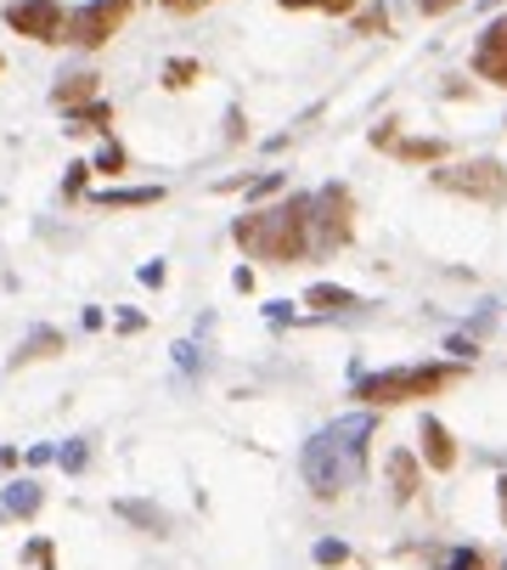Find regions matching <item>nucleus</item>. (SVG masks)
I'll use <instances>...</instances> for the list:
<instances>
[{
    "label": "nucleus",
    "mask_w": 507,
    "mask_h": 570,
    "mask_svg": "<svg viewBox=\"0 0 507 570\" xmlns=\"http://www.w3.org/2000/svg\"><path fill=\"white\" fill-rule=\"evenodd\" d=\"M418 441H423V463H429L434 474H451V469H456V447H451V430H445L440 418H423Z\"/></svg>",
    "instance_id": "obj_9"
},
{
    "label": "nucleus",
    "mask_w": 507,
    "mask_h": 570,
    "mask_svg": "<svg viewBox=\"0 0 507 570\" xmlns=\"http://www.w3.org/2000/svg\"><path fill=\"white\" fill-rule=\"evenodd\" d=\"M373 430H378L373 412H355V418H338V423H327V430H316L304 441L299 474H304V486H311V497H338V492H349L362 481Z\"/></svg>",
    "instance_id": "obj_1"
},
{
    "label": "nucleus",
    "mask_w": 507,
    "mask_h": 570,
    "mask_svg": "<svg viewBox=\"0 0 507 570\" xmlns=\"http://www.w3.org/2000/svg\"><path fill=\"white\" fill-rule=\"evenodd\" d=\"M40 503H45V497H40V486H29V481L7 492V514H18V519H29V514H40Z\"/></svg>",
    "instance_id": "obj_15"
},
{
    "label": "nucleus",
    "mask_w": 507,
    "mask_h": 570,
    "mask_svg": "<svg viewBox=\"0 0 507 570\" xmlns=\"http://www.w3.org/2000/svg\"><path fill=\"white\" fill-rule=\"evenodd\" d=\"M434 186H440V193L479 198V204H507V170H501L496 159H474V164L434 170Z\"/></svg>",
    "instance_id": "obj_4"
},
{
    "label": "nucleus",
    "mask_w": 507,
    "mask_h": 570,
    "mask_svg": "<svg viewBox=\"0 0 507 570\" xmlns=\"http://www.w3.org/2000/svg\"><path fill=\"white\" fill-rule=\"evenodd\" d=\"M496 503H501V519H507V474L496 481Z\"/></svg>",
    "instance_id": "obj_29"
},
{
    "label": "nucleus",
    "mask_w": 507,
    "mask_h": 570,
    "mask_svg": "<svg viewBox=\"0 0 507 570\" xmlns=\"http://www.w3.org/2000/svg\"><path fill=\"white\" fill-rule=\"evenodd\" d=\"M277 7H299V12H333V18H344V12H355V0H277Z\"/></svg>",
    "instance_id": "obj_19"
},
{
    "label": "nucleus",
    "mask_w": 507,
    "mask_h": 570,
    "mask_svg": "<svg viewBox=\"0 0 507 570\" xmlns=\"http://www.w3.org/2000/svg\"><path fill=\"white\" fill-rule=\"evenodd\" d=\"M389 29V12L384 7H367L362 18H355V34H384Z\"/></svg>",
    "instance_id": "obj_22"
},
{
    "label": "nucleus",
    "mask_w": 507,
    "mask_h": 570,
    "mask_svg": "<svg viewBox=\"0 0 507 570\" xmlns=\"http://www.w3.org/2000/svg\"><path fill=\"white\" fill-rule=\"evenodd\" d=\"M463 378V367H389V373H367L355 378V396H362L367 407H400V401H423L445 385H456Z\"/></svg>",
    "instance_id": "obj_3"
},
{
    "label": "nucleus",
    "mask_w": 507,
    "mask_h": 570,
    "mask_svg": "<svg viewBox=\"0 0 507 570\" xmlns=\"http://www.w3.org/2000/svg\"><path fill=\"white\" fill-rule=\"evenodd\" d=\"M197 74H203V68H197L192 57H175V63H164V85H170V90H186Z\"/></svg>",
    "instance_id": "obj_17"
},
{
    "label": "nucleus",
    "mask_w": 507,
    "mask_h": 570,
    "mask_svg": "<svg viewBox=\"0 0 507 570\" xmlns=\"http://www.w3.org/2000/svg\"><path fill=\"white\" fill-rule=\"evenodd\" d=\"M57 351H63V334H57V327H40L34 340H23V356H18V362H29V356H57Z\"/></svg>",
    "instance_id": "obj_16"
},
{
    "label": "nucleus",
    "mask_w": 507,
    "mask_h": 570,
    "mask_svg": "<svg viewBox=\"0 0 507 570\" xmlns=\"http://www.w3.org/2000/svg\"><path fill=\"white\" fill-rule=\"evenodd\" d=\"M373 148H389V153L406 159V164H434V159H445V141H400L395 130H373Z\"/></svg>",
    "instance_id": "obj_10"
},
{
    "label": "nucleus",
    "mask_w": 507,
    "mask_h": 570,
    "mask_svg": "<svg viewBox=\"0 0 507 570\" xmlns=\"http://www.w3.org/2000/svg\"><path fill=\"white\" fill-rule=\"evenodd\" d=\"M389 486H395V503H412L423 474H418V458L412 452H389Z\"/></svg>",
    "instance_id": "obj_11"
},
{
    "label": "nucleus",
    "mask_w": 507,
    "mask_h": 570,
    "mask_svg": "<svg viewBox=\"0 0 507 570\" xmlns=\"http://www.w3.org/2000/svg\"><path fill=\"white\" fill-rule=\"evenodd\" d=\"M485 559H479V548H451V553H440L434 559V570H479Z\"/></svg>",
    "instance_id": "obj_18"
},
{
    "label": "nucleus",
    "mask_w": 507,
    "mask_h": 570,
    "mask_svg": "<svg viewBox=\"0 0 507 570\" xmlns=\"http://www.w3.org/2000/svg\"><path fill=\"white\" fill-rule=\"evenodd\" d=\"M7 23H12L23 40H40V45L68 40V7H63V0H12Z\"/></svg>",
    "instance_id": "obj_7"
},
{
    "label": "nucleus",
    "mask_w": 507,
    "mask_h": 570,
    "mask_svg": "<svg viewBox=\"0 0 507 570\" xmlns=\"http://www.w3.org/2000/svg\"><path fill=\"white\" fill-rule=\"evenodd\" d=\"M164 186H119V193H96L101 209H141V204H159Z\"/></svg>",
    "instance_id": "obj_12"
},
{
    "label": "nucleus",
    "mask_w": 507,
    "mask_h": 570,
    "mask_svg": "<svg viewBox=\"0 0 507 570\" xmlns=\"http://www.w3.org/2000/svg\"><path fill=\"white\" fill-rule=\"evenodd\" d=\"M85 170H90V164H74V170H68V181H63V193H68V198H79V193H85Z\"/></svg>",
    "instance_id": "obj_25"
},
{
    "label": "nucleus",
    "mask_w": 507,
    "mask_h": 570,
    "mask_svg": "<svg viewBox=\"0 0 507 570\" xmlns=\"http://www.w3.org/2000/svg\"><path fill=\"white\" fill-rule=\"evenodd\" d=\"M130 12H136V0H85V7L68 12V40L96 52V45H108V40L125 29Z\"/></svg>",
    "instance_id": "obj_6"
},
{
    "label": "nucleus",
    "mask_w": 507,
    "mask_h": 570,
    "mask_svg": "<svg viewBox=\"0 0 507 570\" xmlns=\"http://www.w3.org/2000/svg\"><path fill=\"white\" fill-rule=\"evenodd\" d=\"M125 164H130V153L119 148V141H108V148H101V159H96L90 170H101V175H125Z\"/></svg>",
    "instance_id": "obj_20"
},
{
    "label": "nucleus",
    "mask_w": 507,
    "mask_h": 570,
    "mask_svg": "<svg viewBox=\"0 0 507 570\" xmlns=\"http://www.w3.org/2000/svg\"><path fill=\"white\" fill-rule=\"evenodd\" d=\"M29 559H34L40 570H51V542H34V548H29Z\"/></svg>",
    "instance_id": "obj_28"
},
{
    "label": "nucleus",
    "mask_w": 507,
    "mask_h": 570,
    "mask_svg": "<svg viewBox=\"0 0 507 570\" xmlns=\"http://www.w3.org/2000/svg\"><path fill=\"white\" fill-rule=\"evenodd\" d=\"M304 305H316V311H349V305H362L349 289H333V282H316L311 294H304Z\"/></svg>",
    "instance_id": "obj_14"
},
{
    "label": "nucleus",
    "mask_w": 507,
    "mask_h": 570,
    "mask_svg": "<svg viewBox=\"0 0 507 570\" xmlns=\"http://www.w3.org/2000/svg\"><path fill=\"white\" fill-rule=\"evenodd\" d=\"M474 74L507 90V12H501L496 23H485V34H479V45H474Z\"/></svg>",
    "instance_id": "obj_8"
},
{
    "label": "nucleus",
    "mask_w": 507,
    "mask_h": 570,
    "mask_svg": "<svg viewBox=\"0 0 507 570\" xmlns=\"http://www.w3.org/2000/svg\"><path fill=\"white\" fill-rule=\"evenodd\" d=\"M119 514H125V519H141L147 531H164V514H152L147 503H119Z\"/></svg>",
    "instance_id": "obj_21"
},
{
    "label": "nucleus",
    "mask_w": 507,
    "mask_h": 570,
    "mask_svg": "<svg viewBox=\"0 0 507 570\" xmlns=\"http://www.w3.org/2000/svg\"><path fill=\"white\" fill-rule=\"evenodd\" d=\"M164 12H175V18H186V12H197V7H215V0H159Z\"/></svg>",
    "instance_id": "obj_24"
},
{
    "label": "nucleus",
    "mask_w": 507,
    "mask_h": 570,
    "mask_svg": "<svg viewBox=\"0 0 507 570\" xmlns=\"http://www.w3.org/2000/svg\"><path fill=\"white\" fill-rule=\"evenodd\" d=\"M237 249L254 260H271V266H293L311 255V198H288L277 209H254L231 226Z\"/></svg>",
    "instance_id": "obj_2"
},
{
    "label": "nucleus",
    "mask_w": 507,
    "mask_h": 570,
    "mask_svg": "<svg viewBox=\"0 0 507 570\" xmlns=\"http://www.w3.org/2000/svg\"><path fill=\"white\" fill-rule=\"evenodd\" d=\"M90 97H96V74H63V85L51 90V103H57V108H79Z\"/></svg>",
    "instance_id": "obj_13"
},
{
    "label": "nucleus",
    "mask_w": 507,
    "mask_h": 570,
    "mask_svg": "<svg viewBox=\"0 0 507 570\" xmlns=\"http://www.w3.org/2000/svg\"><path fill=\"white\" fill-rule=\"evenodd\" d=\"M57 458H63V469H85V447H79V441H68Z\"/></svg>",
    "instance_id": "obj_26"
},
{
    "label": "nucleus",
    "mask_w": 507,
    "mask_h": 570,
    "mask_svg": "<svg viewBox=\"0 0 507 570\" xmlns=\"http://www.w3.org/2000/svg\"><path fill=\"white\" fill-rule=\"evenodd\" d=\"M349 186H322V193L311 198V249H322V255H333V249H344L349 244Z\"/></svg>",
    "instance_id": "obj_5"
},
{
    "label": "nucleus",
    "mask_w": 507,
    "mask_h": 570,
    "mask_svg": "<svg viewBox=\"0 0 507 570\" xmlns=\"http://www.w3.org/2000/svg\"><path fill=\"white\" fill-rule=\"evenodd\" d=\"M316 564H349V548L344 542H316Z\"/></svg>",
    "instance_id": "obj_23"
},
{
    "label": "nucleus",
    "mask_w": 507,
    "mask_h": 570,
    "mask_svg": "<svg viewBox=\"0 0 507 570\" xmlns=\"http://www.w3.org/2000/svg\"><path fill=\"white\" fill-rule=\"evenodd\" d=\"M451 7H456V0H418L423 18H440V12H451Z\"/></svg>",
    "instance_id": "obj_27"
}]
</instances>
